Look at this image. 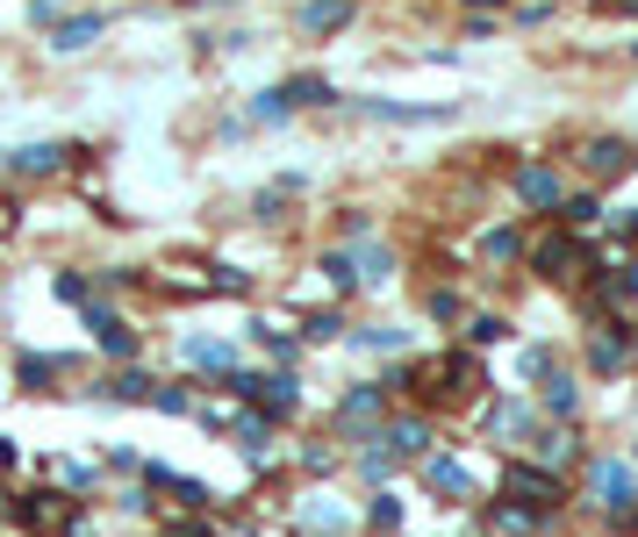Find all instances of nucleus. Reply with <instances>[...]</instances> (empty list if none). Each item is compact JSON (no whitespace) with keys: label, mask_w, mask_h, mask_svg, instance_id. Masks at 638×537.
Segmentation results:
<instances>
[{"label":"nucleus","mask_w":638,"mask_h":537,"mask_svg":"<svg viewBox=\"0 0 638 537\" xmlns=\"http://www.w3.org/2000/svg\"><path fill=\"white\" fill-rule=\"evenodd\" d=\"M352 14H359L352 0H309V8H301L295 22H301V37H330V29H344Z\"/></svg>","instance_id":"obj_15"},{"label":"nucleus","mask_w":638,"mask_h":537,"mask_svg":"<svg viewBox=\"0 0 638 537\" xmlns=\"http://www.w3.org/2000/svg\"><path fill=\"white\" fill-rule=\"evenodd\" d=\"M208 423H216L223 430V437H237V444H245V452L258 458V452H266V437H272V423L266 416H230V423H223V416H208Z\"/></svg>","instance_id":"obj_22"},{"label":"nucleus","mask_w":638,"mask_h":537,"mask_svg":"<svg viewBox=\"0 0 638 537\" xmlns=\"http://www.w3.org/2000/svg\"><path fill=\"white\" fill-rule=\"evenodd\" d=\"M466 8H510V0H466Z\"/></svg>","instance_id":"obj_39"},{"label":"nucleus","mask_w":638,"mask_h":537,"mask_svg":"<svg viewBox=\"0 0 638 537\" xmlns=\"http://www.w3.org/2000/svg\"><path fill=\"white\" fill-rule=\"evenodd\" d=\"M510 194H516L524 208H567V179H559L545 158H524V165H516V173H510Z\"/></svg>","instance_id":"obj_4"},{"label":"nucleus","mask_w":638,"mask_h":537,"mask_svg":"<svg viewBox=\"0 0 638 537\" xmlns=\"http://www.w3.org/2000/svg\"><path fill=\"white\" fill-rule=\"evenodd\" d=\"M58 373H65V359H58V351H22V365H14V380H22L29 394H43Z\"/></svg>","instance_id":"obj_20"},{"label":"nucleus","mask_w":638,"mask_h":537,"mask_svg":"<svg viewBox=\"0 0 638 537\" xmlns=\"http://www.w3.org/2000/svg\"><path fill=\"white\" fill-rule=\"evenodd\" d=\"M503 337H510V322H503V316H474V322H466V344H481V351L503 344Z\"/></svg>","instance_id":"obj_30"},{"label":"nucleus","mask_w":638,"mask_h":537,"mask_svg":"<svg viewBox=\"0 0 638 537\" xmlns=\"http://www.w3.org/2000/svg\"><path fill=\"white\" fill-rule=\"evenodd\" d=\"M531 430H538V409H531L524 394H495V402H488V437L503 444V452H510V444H524Z\"/></svg>","instance_id":"obj_5"},{"label":"nucleus","mask_w":638,"mask_h":537,"mask_svg":"<svg viewBox=\"0 0 638 537\" xmlns=\"http://www.w3.org/2000/svg\"><path fill=\"white\" fill-rule=\"evenodd\" d=\"M596 223V194H567V208H559V229H588Z\"/></svg>","instance_id":"obj_31"},{"label":"nucleus","mask_w":638,"mask_h":537,"mask_svg":"<svg viewBox=\"0 0 638 537\" xmlns=\"http://www.w3.org/2000/svg\"><path fill=\"white\" fill-rule=\"evenodd\" d=\"M367 530H402V502H394V495H373V502H367Z\"/></svg>","instance_id":"obj_29"},{"label":"nucleus","mask_w":638,"mask_h":537,"mask_svg":"<svg viewBox=\"0 0 638 537\" xmlns=\"http://www.w3.org/2000/svg\"><path fill=\"white\" fill-rule=\"evenodd\" d=\"M388 416H394V380H359L352 394H338V430L359 437V444H367Z\"/></svg>","instance_id":"obj_1"},{"label":"nucleus","mask_w":638,"mask_h":537,"mask_svg":"<svg viewBox=\"0 0 638 537\" xmlns=\"http://www.w3.org/2000/svg\"><path fill=\"white\" fill-rule=\"evenodd\" d=\"M531 266H538L545 280H582V272H588V251L567 237V229H553V237H545L538 251H531Z\"/></svg>","instance_id":"obj_7"},{"label":"nucleus","mask_w":638,"mask_h":537,"mask_svg":"<svg viewBox=\"0 0 638 537\" xmlns=\"http://www.w3.org/2000/svg\"><path fill=\"white\" fill-rule=\"evenodd\" d=\"M86 330H94V344L109 351V359H136V330L115 309H101V301H94V309H86Z\"/></svg>","instance_id":"obj_9"},{"label":"nucleus","mask_w":638,"mask_h":537,"mask_svg":"<svg viewBox=\"0 0 638 537\" xmlns=\"http://www.w3.org/2000/svg\"><path fill=\"white\" fill-rule=\"evenodd\" d=\"M101 29H109V14H65V22L51 29V51H65V58H72V51H86V43H94Z\"/></svg>","instance_id":"obj_16"},{"label":"nucleus","mask_w":638,"mask_h":537,"mask_svg":"<svg viewBox=\"0 0 638 537\" xmlns=\"http://www.w3.org/2000/svg\"><path fill=\"white\" fill-rule=\"evenodd\" d=\"M631 165H638V151H631V144H617V136H588V144H582V173H596V179L631 173Z\"/></svg>","instance_id":"obj_11"},{"label":"nucleus","mask_w":638,"mask_h":537,"mask_svg":"<svg viewBox=\"0 0 638 537\" xmlns=\"http://www.w3.org/2000/svg\"><path fill=\"white\" fill-rule=\"evenodd\" d=\"M272 94L287 101V115H295V107H323V101H338V86H330L323 72H295V80H280Z\"/></svg>","instance_id":"obj_13"},{"label":"nucleus","mask_w":638,"mask_h":537,"mask_svg":"<svg viewBox=\"0 0 638 537\" xmlns=\"http://www.w3.org/2000/svg\"><path fill=\"white\" fill-rule=\"evenodd\" d=\"M158 537H208V524H165Z\"/></svg>","instance_id":"obj_37"},{"label":"nucleus","mask_w":638,"mask_h":537,"mask_svg":"<svg viewBox=\"0 0 638 537\" xmlns=\"http://www.w3.org/2000/svg\"><path fill=\"white\" fill-rule=\"evenodd\" d=\"M251 122H287V101H280V94H272V86H266V94L251 101Z\"/></svg>","instance_id":"obj_35"},{"label":"nucleus","mask_w":638,"mask_h":537,"mask_svg":"<svg viewBox=\"0 0 638 537\" xmlns=\"http://www.w3.org/2000/svg\"><path fill=\"white\" fill-rule=\"evenodd\" d=\"M0 316H8V295H0Z\"/></svg>","instance_id":"obj_40"},{"label":"nucleus","mask_w":638,"mask_h":537,"mask_svg":"<svg viewBox=\"0 0 638 537\" xmlns=\"http://www.w3.org/2000/svg\"><path fill=\"white\" fill-rule=\"evenodd\" d=\"M538 458H545V473L553 466H582V437H574V430H538Z\"/></svg>","instance_id":"obj_19"},{"label":"nucleus","mask_w":638,"mask_h":537,"mask_svg":"<svg viewBox=\"0 0 638 537\" xmlns=\"http://www.w3.org/2000/svg\"><path fill=\"white\" fill-rule=\"evenodd\" d=\"M481 251H488V258H516V251H524V237H516V229H488Z\"/></svg>","instance_id":"obj_34"},{"label":"nucleus","mask_w":638,"mask_h":537,"mask_svg":"<svg viewBox=\"0 0 638 537\" xmlns=\"http://www.w3.org/2000/svg\"><path fill=\"white\" fill-rule=\"evenodd\" d=\"M610 301H638V258H631V266H617V272H610Z\"/></svg>","instance_id":"obj_33"},{"label":"nucleus","mask_w":638,"mask_h":537,"mask_svg":"<svg viewBox=\"0 0 638 537\" xmlns=\"http://www.w3.org/2000/svg\"><path fill=\"white\" fill-rule=\"evenodd\" d=\"M352 351H409V330H394V322H367V330L344 337Z\"/></svg>","instance_id":"obj_23"},{"label":"nucleus","mask_w":638,"mask_h":537,"mask_svg":"<svg viewBox=\"0 0 638 537\" xmlns=\"http://www.w3.org/2000/svg\"><path fill=\"white\" fill-rule=\"evenodd\" d=\"M151 409H158V416H187L194 394H187V388H158V394H151Z\"/></svg>","instance_id":"obj_32"},{"label":"nucleus","mask_w":638,"mask_h":537,"mask_svg":"<svg viewBox=\"0 0 638 537\" xmlns=\"http://www.w3.org/2000/svg\"><path fill=\"white\" fill-rule=\"evenodd\" d=\"M359 258V287H388L394 280V258L381 251V244H367V251H352Z\"/></svg>","instance_id":"obj_26"},{"label":"nucleus","mask_w":638,"mask_h":537,"mask_svg":"<svg viewBox=\"0 0 638 537\" xmlns=\"http://www.w3.org/2000/svg\"><path fill=\"white\" fill-rule=\"evenodd\" d=\"M359 524H367V516L344 509L338 495H301V502H295V530H301V537H352Z\"/></svg>","instance_id":"obj_3"},{"label":"nucleus","mask_w":638,"mask_h":537,"mask_svg":"<svg viewBox=\"0 0 638 537\" xmlns=\"http://www.w3.org/2000/svg\"><path fill=\"white\" fill-rule=\"evenodd\" d=\"M101 394H109V402H144V409H151V394H158V388H151L144 373H115V380H109Z\"/></svg>","instance_id":"obj_27"},{"label":"nucleus","mask_w":638,"mask_h":537,"mask_svg":"<svg viewBox=\"0 0 638 537\" xmlns=\"http://www.w3.org/2000/svg\"><path fill=\"white\" fill-rule=\"evenodd\" d=\"M8 165H14L22 179H51V173H65V144H22Z\"/></svg>","instance_id":"obj_18"},{"label":"nucleus","mask_w":638,"mask_h":537,"mask_svg":"<svg viewBox=\"0 0 638 537\" xmlns=\"http://www.w3.org/2000/svg\"><path fill=\"white\" fill-rule=\"evenodd\" d=\"M258 409H266V416H295L301 409V380L295 373H266L258 380Z\"/></svg>","instance_id":"obj_17"},{"label":"nucleus","mask_w":638,"mask_h":537,"mask_svg":"<svg viewBox=\"0 0 638 537\" xmlns=\"http://www.w3.org/2000/svg\"><path fill=\"white\" fill-rule=\"evenodd\" d=\"M316 272H323L338 295H359V258L352 251H323V258H316Z\"/></svg>","instance_id":"obj_24"},{"label":"nucleus","mask_w":638,"mask_h":537,"mask_svg":"<svg viewBox=\"0 0 638 537\" xmlns=\"http://www.w3.org/2000/svg\"><path fill=\"white\" fill-rule=\"evenodd\" d=\"M423 481H431V495H445V502H474V495H481L474 466H466V458H452V452H431V458H423Z\"/></svg>","instance_id":"obj_6"},{"label":"nucleus","mask_w":638,"mask_h":537,"mask_svg":"<svg viewBox=\"0 0 638 537\" xmlns=\"http://www.w3.org/2000/svg\"><path fill=\"white\" fill-rule=\"evenodd\" d=\"M51 295H58V301H72L80 316L94 309V280H86V272H51Z\"/></svg>","instance_id":"obj_25"},{"label":"nucleus","mask_w":638,"mask_h":537,"mask_svg":"<svg viewBox=\"0 0 638 537\" xmlns=\"http://www.w3.org/2000/svg\"><path fill=\"white\" fill-rule=\"evenodd\" d=\"M14 466V437H0V473H8Z\"/></svg>","instance_id":"obj_38"},{"label":"nucleus","mask_w":638,"mask_h":537,"mask_svg":"<svg viewBox=\"0 0 638 537\" xmlns=\"http://www.w3.org/2000/svg\"><path fill=\"white\" fill-rule=\"evenodd\" d=\"M545 365H553V351H545V344H531V351H524V359H516V373H524V380H538V373H545Z\"/></svg>","instance_id":"obj_36"},{"label":"nucleus","mask_w":638,"mask_h":537,"mask_svg":"<svg viewBox=\"0 0 638 537\" xmlns=\"http://www.w3.org/2000/svg\"><path fill=\"white\" fill-rule=\"evenodd\" d=\"M179 359L202 365V373H216V380L237 373V344H230V337H179Z\"/></svg>","instance_id":"obj_8"},{"label":"nucleus","mask_w":638,"mask_h":537,"mask_svg":"<svg viewBox=\"0 0 638 537\" xmlns=\"http://www.w3.org/2000/svg\"><path fill=\"white\" fill-rule=\"evenodd\" d=\"M301 337H309V344H338V337H352V330H344V316H338V309H323V316L301 322Z\"/></svg>","instance_id":"obj_28"},{"label":"nucleus","mask_w":638,"mask_h":537,"mask_svg":"<svg viewBox=\"0 0 638 537\" xmlns=\"http://www.w3.org/2000/svg\"><path fill=\"white\" fill-rule=\"evenodd\" d=\"M144 481L158 487V495H173L179 509H208V487L194 481V473H173V466H144Z\"/></svg>","instance_id":"obj_12"},{"label":"nucleus","mask_w":638,"mask_h":537,"mask_svg":"<svg viewBox=\"0 0 638 537\" xmlns=\"http://www.w3.org/2000/svg\"><path fill=\"white\" fill-rule=\"evenodd\" d=\"M503 502H531V509L559 516V502H567V481L545 466H531V458H510L503 466Z\"/></svg>","instance_id":"obj_2"},{"label":"nucleus","mask_w":638,"mask_h":537,"mask_svg":"<svg viewBox=\"0 0 638 537\" xmlns=\"http://www.w3.org/2000/svg\"><path fill=\"white\" fill-rule=\"evenodd\" d=\"M553 516L545 509H531V502H495L488 509V537H538Z\"/></svg>","instance_id":"obj_10"},{"label":"nucleus","mask_w":638,"mask_h":537,"mask_svg":"<svg viewBox=\"0 0 638 537\" xmlns=\"http://www.w3.org/2000/svg\"><path fill=\"white\" fill-rule=\"evenodd\" d=\"M359 115H373V122H416V130H431V122H452V107H416V101H359Z\"/></svg>","instance_id":"obj_14"},{"label":"nucleus","mask_w":638,"mask_h":537,"mask_svg":"<svg viewBox=\"0 0 638 537\" xmlns=\"http://www.w3.org/2000/svg\"><path fill=\"white\" fill-rule=\"evenodd\" d=\"M545 416H582V380H574V373H553V380H545Z\"/></svg>","instance_id":"obj_21"}]
</instances>
